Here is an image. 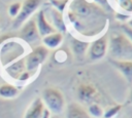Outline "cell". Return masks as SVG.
Segmentation results:
<instances>
[{
    "instance_id": "cell-1",
    "label": "cell",
    "mask_w": 132,
    "mask_h": 118,
    "mask_svg": "<svg viewBox=\"0 0 132 118\" xmlns=\"http://www.w3.org/2000/svg\"><path fill=\"white\" fill-rule=\"evenodd\" d=\"M66 14L72 28L86 38L98 36L108 23L105 10L93 0L69 1Z\"/></svg>"
},
{
    "instance_id": "cell-2",
    "label": "cell",
    "mask_w": 132,
    "mask_h": 118,
    "mask_svg": "<svg viewBox=\"0 0 132 118\" xmlns=\"http://www.w3.org/2000/svg\"><path fill=\"white\" fill-rule=\"evenodd\" d=\"M107 52L111 60L132 61V43L122 32H113L108 37Z\"/></svg>"
},
{
    "instance_id": "cell-3",
    "label": "cell",
    "mask_w": 132,
    "mask_h": 118,
    "mask_svg": "<svg viewBox=\"0 0 132 118\" xmlns=\"http://www.w3.org/2000/svg\"><path fill=\"white\" fill-rule=\"evenodd\" d=\"M41 101L44 107L53 114H61L65 109L63 93L55 87H47L42 91Z\"/></svg>"
},
{
    "instance_id": "cell-4",
    "label": "cell",
    "mask_w": 132,
    "mask_h": 118,
    "mask_svg": "<svg viewBox=\"0 0 132 118\" xmlns=\"http://www.w3.org/2000/svg\"><path fill=\"white\" fill-rule=\"evenodd\" d=\"M48 55V49L44 47L43 45H37L35 46L25 57V67L26 71L33 73L35 72L41 64L46 60Z\"/></svg>"
},
{
    "instance_id": "cell-5",
    "label": "cell",
    "mask_w": 132,
    "mask_h": 118,
    "mask_svg": "<svg viewBox=\"0 0 132 118\" xmlns=\"http://www.w3.org/2000/svg\"><path fill=\"white\" fill-rule=\"evenodd\" d=\"M108 48V36L107 34H103L99 37H97L95 40L90 42L88 47V57L90 61H99L102 60L105 54L107 53Z\"/></svg>"
},
{
    "instance_id": "cell-6",
    "label": "cell",
    "mask_w": 132,
    "mask_h": 118,
    "mask_svg": "<svg viewBox=\"0 0 132 118\" xmlns=\"http://www.w3.org/2000/svg\"><path fill=\"white\" fill-rule=\"evenodd\" d=\"M42 0H24L21 6L20 13L14 18L12 27L14 29H18L23 26V24L29 19V17L38 9V7L41 5Z\"/></svg>"
},
{
    "instance_id": "cell-7",
    "label": "cell",
    "mask_w": 132,
    "mask_h": 118,
    "mask_svg": "<svg viewBox=\"0 0 132 118\" xmlns=\"http://www.w3.org/2000/svg\"><path fill=\"white\" fill-rule=\"evenodd\" d=\"M76 96L81 103L90 105L92 103H98L100 93L95 85L89 82H84L78 85L76 89Z\"/></svg>"
},
{
    "instance_id": "cell-8",
    "label": "cell",
    "mask_w": 132,
    "mask_h": 118,
    "mask_svg": "<svg viewBox=\"0 0 132 118\" xmlns=\"http://www.w3.org/2000/svg\"><path fill=\"white\" fill-rule=\"evenodd\" d=\"M20 38L30 45L36 44L40 41L41 37L38 33L34 18H29L23 24L20 32Z\"/></svg>"
},
{
    "instance_id": "cell-9",
    "label": "cell",
    "mask_w": 132,
    "mask_h": 118,
    "mask_svg": "<svg viewBox=\"0 0 132 118\" xmlns=\"http://www.w3.org/2000/svg\"><path fill=\"white\" fill-rule=\"evenodd\" d=\"M35 23H36V27H37L38 33H39L41 38L46 36V35H50V34L54 33V32H57L55 30V28L51 25L48 19L46 18L44 10H39L37 12L36 18H35Z\"/></svg>"
},
{
    "instance_id": "cell-10",
    "label": "cell",
    "mask_w": 132,
    "mask_h": 118,
    "mask_svg": "<svg viewBox=\"0 0 132 118\" xmlns=\"http://www.w3.org/2000/svg\"><path fill=\"white\" fill-rule=\"evenodd\" d=\"M48 16H50V19L48 21L51 23V25L55 28V30L57 32H60V33H64L66 32V24H65V21H64V16H63V13H61L60 11H58L57 9H55L54 7H50L48 8Z\"/></svg>"
},
{
    "instance_id": "cell-11",
    "label": "cell",
    "mask_w": 132,
    "mask_h": 118,
    "mask_svg": "<svg viewBox=\"0 0 132 118\" xmlns=\"http://www.w3.org/2000/svg\"><path fill=\"white\" fill-rule=\"evenodd\" d=\"M66 118H92L87 110L78 103H70L66 107Z\"/></svg>"
},
{
    "instance_id": "cell-12",
    "label": "cell",
    "mask_w": 132,
    "mask_h": 118,
    "mask_svg": "<svg viewBox=\"0 0 132 118\" xmlns=\"http://www.w3.org/2000/svg\"><path fill=\"white\" fill-rule=\"evenodd\" d=\"M110 63L126 78L128 82H132V61L110 60Z\"/></svg>"
},
{
    "instance_id": "cell-13",
    "label": "cell",
    "mask_w": 132,
    "mask_h": 118,
    "mask_svg": "<svg viewBox=\"0 0 132 118\" xmlns=\"http://www.w3.org/2000/svg\"><path fill=\"white\" fill-rule=\"evenodd\" d=\"M89 44H90V42L81 40V39H77V38H74V37L70 41L71 50H72L73 54L78 58L84 57V55L87 53Z\"/></svg>"
},
{
    "instance_id": "cell-14",
    "label": "cell",
    "mask_w": 132,
    "mask_h": 118,
    "mask_svg": "<svg viewBox=\"0 0 132 118\" xmlns=\"http://www.w3.org/2000/svg\"><path fill=\"white\" fill-rule=\"evenodd\" d=\"M44 108L45 107H44L41 99L37 97L29 106L28 110L25 113V117L24 118H40Z\"/></svg>"
},
{
    "instance_id": "cell-15",
    "label": "cell",
    "mask_w": 132,
    "mask_h": 118,
    "mask_svg": "<svg viewBox=\"0 0 132 118\" xmlns=\"http://www.w3.org/2000/svg\"><path fill=\"white\" fill-rule=\"evenodd\" d=\"M63 41V34L60 32H54L50 35L42 37L43 46L47 49H55L61 45Z\"/></svg>"
},
{
    "instance_id": "cell-16",
    "label": "cell",
    "mask_w": 132,
    "mask_h": 118,
    "mask_svg": "<svg viewBox=\"0 0 132 118\" xmlns=\"http://www.w3.org/2000/svg\"><path fill=\"white\" fill-rule=\"evenodd\" d=\"M5 71L6 73L14 78V79H18L19 76L26 71V67H25V60L24 58H21V60H18V61H14L12 62L11 64H9L6 68H5Z\"/></svg>"
},
{
    "instance_id": "cell-17",
    "label": "cell",
    "mask_w": 132,
    "mask_h": 118,
    "mask_svg": "<svg viewBox=\"0 0 132 118\" xmlns=\"http://www.w3.org/2000/svg\"><path fill=\"white\" fill-rule=\"evenodd\" d=\"M19 93V89L11 84H3L0 86V96L4 99L14 97Z\"/></svg>"
},
{
    "instance_id": "cell-18",
    "label": "cell",
    "mask_w": 132,
    "mask_h": 118,
    "mask_svg": "<svg viewBox=\"0 0 132 118\" xmlns=\"http://www.w3.org/2000/svg\"><path fill=\"white\" fill-rule=\"evenodd\" d=\"M87 112L93 118H103L104 109L102 108V106L99 103H92V104L88 105Z\"/></svg>"
},
{
    "instance_id": "cell-19",
    "label": "cell",
    "mask_w": 132,
    "mask_h": 118,
    "mask_svg": "<svg viewBox=\"0 0 132 118\" xmlns=\"http://www.w3.org/2000/svg\"><path fill=\"white\" fill-rule=\"evenodd\" d=\"M69 1L70 0H50V3H51L52 7H54L61 13H63L66 10V7H67Z\"/></svg>"
},
{
    "instance_id": "cell-20",
    "label": "cell",
    "mask_w": 132,
    "mask_h": 118,
    "mask_svg": "<svg viewBox=\"0 0 132 118\" xmlns=\"http://www.w3.org/2000/svg\"><path fill=\"white\" fill-rule=\"evenodd\" d=\"M121 109H122V105H113V106L107 108L106 110H104L103 118H113V117H116L120 113Z\"/></svg>"
},
{
    "instance_id": "cell-21",
    "label": "cell",
    "mask_w": 132,
    "mask_h": 118,
    "mask_svg": "<svg viewBox=\"0 0 132 118\" xmlns=\"http://www.w3.org/2000/svg\"><path fill=\"white\" fill-rule=\"evenodd\" d=\"M21 6H22V3H21V2H14V3L10 4L9 7H8V10H7V11H8V14H9L11 17L15 18V17L18 16V14L20 13Z\"/></svg>"
},
{
    "instance_id": "cell-22",
    "label": "cell",
    "mask_w": 132,
    "mask_h": 118,
    "mask_svg": "<svg viewBox=\"0 0 132 118\" xmlns=\"http://www.w3.org/2000/svg\"><path fill=\"white\" fill-rule=\"evenodd\" d=\"M120 7L126 11V12H129L131 13L132 12V0H117Z\"/></svg>"
},
{
    "instance_id": "cell-23",
    "label": "cell",
    "mask_w": 132,
    "mask_h": 118,
    "mask_svg": "<svg viewBox=\"0 0 132 118\" xmlns=\"http://www.w3.org/2000/svg\"><path fill=\"white\" fill-rule=\"evenodd\" d=\"M121 29H122V33L131 41L132 43V28L129 27L127 24H124V25H121Z\"/></svg>"
},
{
    "instance_id": "cell-24",
    "label": "cell",
    "mask_w": 132,
    "mask_h": 118,
    "mask_svg": "<svg viewBox=\"0 0 132 118\" xmlns=\"http://www.w3.org/2000/svg\"><path fill=\"white\" fill-rule=\"evenodd\" d=\"M30 76H31V73H30V72H28V71H25V72H23V73L19 76L18 80H20V81H26L27 79H29V78H30Z\"/></svg>"
},
{
    "instance_id": "cell-25",
    "label": "cell",
    "mask_w": 132,
    "mask_h": 118,
    "mask_svg": "<svg viewBox=\"0 0 132 118\" xmlns=\"http://www.w3.org/2000/svg\"><path fill=\"white\" fill-rule=\"evenodd\" d=\"M93 1H94L95 3H97L98 5H100L103 9H104V8H106V7H109L107 0H93Z\"/></svg>"
},
{
    "instance_id": "cell-26",
    "label": "cell",
    "mask_w": 132,
    "mask_h": 118,
    "mask_svg": "<svg viewBox=\"0 0 132 118\" xmlns=\"http://www.w3.org/2000/svg\"><path fill=\"white\" fill-rule=\"evenodd\" d=\"M40 118H52V113H51L46 108H44V110H43V112H42Z\"/></svg>"
},
{
    "instance_id": "cell-27",
    "label": "cell",
    "mask_w": 132,
    "mask_h": 118,
    "mask_svg": "<svg viewBox=\"0 0 132 118\" xmlns=\"http://www.w3.org/2000/svg\"><path fill=\"white\" fill-rule=\"evenodd\" d=\"M128 103L132 105V87H131V89L129 91V94H128Z\"/></svg>"
},
{
    "instance_id": "cell-28",
    "label": "cell",
    "mask_w": 132,
    "mask_h": 118,
    "mask_svg": "<svg viewBox=\"0 0 132 118\" xmlns=\"http://www.w3.org/2000/svg\"><path fill=\"white\" fill-rule=\"evenodd\" d=\"M127 25H128L129 27H131V28H132V17H131V18L128 21V24H127Z\"/></svg>"
},
{
    "instance_id": "cell-29",
    "label": "cell",
    "mask_w": 132,
    "mask_h": 118,
    "mask_svg": "<svg viewBox=\"0 0 132 118\" xmlns=\"http://www.w3.org/2000/svg\"><path fill=\"white\" fill-rule=\"evenodd\" d=\"M52 118H57V117H55V116H52Z\"/></svg>"
},
{
    "instance_id": "cell-30",
    "label": "cell",
    "mask_w": 132,
    "mask_h": 118,
    "mask_svg": "<svg viewBox=\"0 0 132 118\" xmlns=\"http://www.w3.org/2000/svg\"><path fill=\"white\" fill-rule=\"evenodd\" d=\"M48 1H50V0H48Z\"/></svg>"
}]
</instances>
